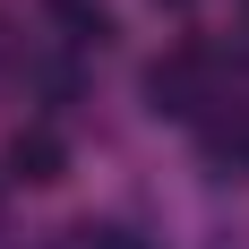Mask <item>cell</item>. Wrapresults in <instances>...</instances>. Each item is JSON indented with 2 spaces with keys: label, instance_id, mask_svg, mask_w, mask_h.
<instances>
[{
  "label": "cell",
  "instance_id": "cell-1",
  "mask_svg": "<svg viewBox=\"0 0 249 249\" xmlns=\"http://www.w3.org/2000/svg\"><path fill=\"white\" fill-rule=\"evenodd\" d=\"M146 103H155V112H172V121H206V112L224 103V86H215V52H206V43L163 52V60L146 69Z\"/></svg>",
  "mask_w": 249,
  "mask_h": 249
},
{
  "label": "cell",
  "instance_id": "cell-5",
  "mask_svg": "<svg viewBox=\"0 0 249 249\" xmlns=\"http://www.w3.org/2000/svg\"><path fill=\"white\" fill-rule=\"evenodd\" d=\"M77 241H86V249H146L138 232H121V224H103V232H77Z\"/></svg>",
  "mask_w": 249,
  "mask_h": 249
},
{
  "label": "cell",
  "instance_id": "cell-4",
  "mask_svg": "<svg viewBox=\"0 0 249 249\" xmlns=\"http://www.w3.org/2000/svg\"><path fill=\"white\" fill-rule=\"evenodd\" d=\"M43 18L60 26V43H103V0H43Z\"/></svg>",
  "mask_w": 249,
  "mask_h": 249
},
{
  "label": "cell",
  "instance_id": "cell-3",
  "mask_svg": "<svg viewBox=\"0 0 249 249\" xmlns=\"http://www.w3.org/2000/svg\"><path fill=\"white\" fill-rule=\"evenodd\" d=\"M198 146H206V163L249 172V95H224L215 112H206V121H198Z\"/></svg>",
  "mask_w": 249,
  "mask_h": 249
},
{
  "label": "cell",
  "instance_id": "cell-2",
  "mask_svg": "<svg viewBox=\"0 0 249 249\" xmlns=\"http://www.w3.org/2000/svg\"><path fill=\"white\" fill-rule=\"evenodd\" d=\"M60 163H69V146H60L52 121L9 129V146H0V172H9V180H60Z\"/></svg>",
  "mask_w": 249,
  "mask_h": 249
},
{
  "label": "cell",
  "instance_id": "cell-6",
  "mask_svg": "<svg viewBox=\"0 0 249 249\" xmlns=\"http://www.w3.org/2000/svg\"><path fill=\"white\" fill-rule=\"evenodd\" d=\"M172 9H189V0H172Z\"/></svg>",
  "mask_w": 249,
  "mask_h": 249
}]
</instances>
